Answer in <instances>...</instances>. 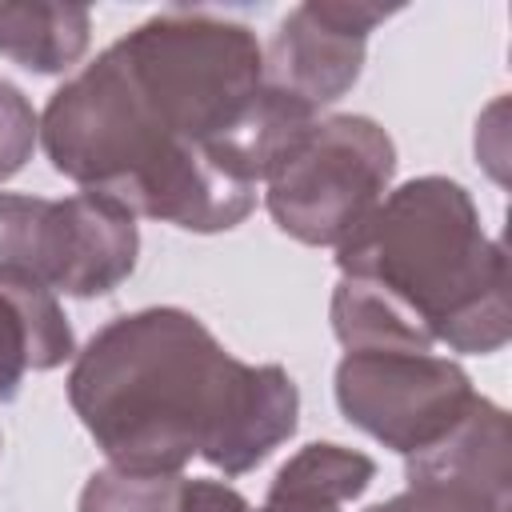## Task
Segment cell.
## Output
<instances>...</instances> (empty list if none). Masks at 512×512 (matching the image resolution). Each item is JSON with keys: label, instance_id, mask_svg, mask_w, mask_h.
<instances>
[{"label": "cell", "instance_id": "277c9868", "mask_svg": "<svg viewBox=\"0 0 512 512\" xmlns=\"http://www.w3.org/2000/svg\"><path fill=\"white\" fill-rule=\"evenodd\" d=\"M140 256L136 216L100 196L76 192L64 200L0 192V272L44 284L56 296H108Z\"/></svg>", "mask_w": 512, "mask_h": 512}, {"label": "cell", "instance_id": "30bf717a", "mask_svg": "<svg viewBox=\"0 0 512 512\" xmlns=\"http://www.w3.org/2000/svg\"><path fill=\"white\" fill-rule=\"evenodd\" d=\"M92 40V12L76 4H24L0 0V56L12 64L56 76L84 60Z\"/></svg>", "mask_w": 512, "mask_h": 512}, {"label": "cell", "instance_id": "9c48e42d", "mask_svg": "<svg viewBox=\"0 0 512 512\" xmlns=\"http://www.w3.org/2000/svg\"><path fill=\"white\" fill-rule=\"evenodd\" d=\"M376 480V460L344 444H304L280 464L256 512H340Z\"/></svg>", "mask_w": 512, "mask_h": 512}, {"label": "cell", "instance_id": "7a4b0ae2", "mask_svg": "<svg viewBox=\"0 0 512 512\" xmlns=\"http://www.w3.org/2000/svg\"><path fill=\"white\" fill-rule=\"evenodd\" d=\"M340 276L380 296L428 348L488 356L512 336L508 256L476 200L448 176H416L336 244Z\"/></svg>", "mask_w": 512, "mask_h": 512}, {"label": "cell", "instance_id": "8fae6325", "mask_svg": "<svg viewBox=\"0 0 512 512\" xmlns=\"http://www.w3.org/2000/svg\"><path fill=\"white\" fill-rule=\"evenodd\" d=\"M180 492V472H128L108 464L84 480L76 512H180Z\"/></svg>", "mask_w": 512, "mask_h": 512}, {"label": "cell", "instance_id": "6da1fadb", "mask_svg": "<svg viewBox=\"0 0 512 512\" xmlns=\"http://www.w3.org/2000/svg\"><path fill=\"white\" fill-rule=\"evenodd\" d=\"M68 404L108 464L128 472H180L200 456L244 476L300 424V392L280 364L236 360L172 304L96 328L72 356Z\"/></svg>", "mask_w": 512, "mask_h": 512}, {"label": "cell", "instance_id": "5b68a950", "mask_svg": "<svg viewBox=\"0 0 512 512\" xmlns=\"http://www.w3.org/2000/svg\"><path fill=\"white\" fill-rule=\"evenodd\" d=\"M332 388L340 416L400 456L436 444L476 400L456 360L404 348L344 352Z\"/></svg>", "mask_w": 512, "mask_h": 512}, {"label": "cell", "instance_id": "3957f363", "mask_svg": "<svg viewBox=\"0 0 512 512\" xmlns=\"http://www.w3.org/2000/svg\"><path fill=\"white\" fill-rule=\"evenodd\" d=\"M396 144L372 116H316L264 180L272 224L312 248L344 244L388 196Z\"/></svg>", "mask_w": 512, "mask_h": 512}, {"label": "cell", "instance_id": "8992f818", "mask_svg": "<svg viewBox=\"0 0 512 512\" xmlns=\"http://www.w3.org/2000/svg\"><path fill=\"white\" fill-rule=\"evenodd\" d=\"M400 8L364 0H304L264 44V84L320 112L336 104L364 68L368 32Z\"/></svg>", "mask_w": 512, "mask_h": 512}, {"label": "cell", "instance_id": "4fadbf2b", "mask_svg": "<svg viewBox=\"0 0 512 512\" xmlns=\"http://www.w3.org/2000/svg\"><path fill=\"white\" fill-rule=\"evenodd\" d=\"M364 512H500V508L460 484H448V480H408L404 492H396L392 500H380Z\"/></svg>", "mask_w": 512, "mask_h": 512}, {"label": "cell", "instance_id": "5bb4252c", "mask_svg": "<svg viewBox=\"0 0 512 512\" xmlns=\"http://www.w3.org/2000/svg\"><path fill=\"white\" fill-rule=\"evenodd\" d=\"M180 512H256V508L224 480H184Z\"/></svg>", "mask_w": 512, "mask_h": 512}, {"label": "cell", "instance_id": "52a82bcc", "mask_svg": "<svg viewBox=\"0 0 512 512\" xmlns=\"http://www.w3.org/2000/svg\"><path fill=\"white\" fill-rule=\"evenodd\" d=\"M404 480H448L460 484L500 512H512V432L508 412L480 396L468 412L428 448L404 456Z\"/></svg>", "mask_w": 512, "mask_h": 512}, {"label": "cell", "instance_id": "ba28073f", "mask_svg": "<svg viewBox=\"0 0 512 512\" xmlns=\"http://www.w3.org/2000/svg\"><path fill=\"white\" fill-rule=\"evenodd\" d=\"M72 356L76 336L56 292L0 272V404L20 392L28 372L60 368Z\"/></svg>", "mask_w": 512, "mask_h": 512}, {"label": "cell", "instance_id": "7c38bea8", "mask_svg": "<svg viewBox=\"0 0 512 512\" xmlns=\"http://www.w3.org/2000/svg\"><path fill=\"white\" fill-rule=\"evenodd\" d=\"M40 144V116L32 100L12 84L0 80V184L12 180Z\"/></svg>", "mask_w": 512, "mask_h": 512}]
</instances>
